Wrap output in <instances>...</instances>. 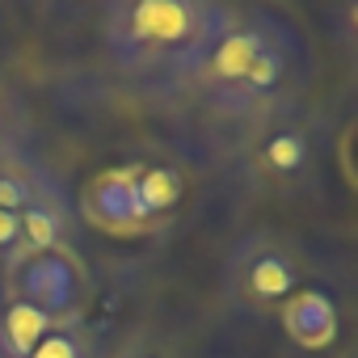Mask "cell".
<instances>
[{
	"instance_id": "obj_1",
	"label": "cell",
	"mask_w": 358,
	"mask_h": 358,
	"mask_svg": "<svg viewBox=\"0 0 358 358\" xmlns=\"http://www.w3.org/2000/svg\"><path fill=\"white\" fill-rule=\"evenodd\" d=\"M312 55L303 38L270 9H228L224 30L190 68L186 85L228 122H253L270 110L303 101Z\"/></svg>"
},
{
	"instance_id": "obj_2",
	"label": "cell",
	"mask_w": 358,
	"mask_h": 358,
	"mask_svg": "<svg viewBox=\"0 0 358 358\" xmlns=\"http://www.w3.org/2000/svg\"><path fill=\"white\" fill-rule=\"evenodd\" d=\"M228 5L215 0H114L101 9V47L131 85H186L199 55L224 30Z\"/></svg>"
},
{
	"instance_id": "obj_3",
	"label": "cell",
	"mask_w": 358,
	"mask_h": 358,
	"mask_svg": "<svg viewBox=\"0 0 358 358\" xmlns=\"http://www.w3.org/2000/svg\"><path fill=\"white\" fill-rule=\"evenodd\" d=\"M329 127L316 110L303 101L270 110L253 122H245L236 143V164L245 182L266 194H303L324 164Z\"/></svg>"
},
{
	"instance_id": "obj_4",
	"label": "cell",
	"mask_w": 358,
	"mask_h": 358,
	"mask_svg": "<svg viewBox=\"0 0 358 358\" xmlns=\"http://www.w3.org/2000/svg\"><path fill=\"white\" fill-rule=\"evenodd\" d=\"M299 287H308L303 253L291 236L274 228L245 232L224 262V299L241 316L270 320Z\"/></svg>"
},
{
	"instance_id": "obj_5",
	"label": "cell",
	"mask_w": 358,
	"mask_h": 358,
	"mask_svg": "<svg viewBox=\"0 0 358 358\" xmlns=\"http://www.w3.org/2000/svg\"><path fill=\"white\" fill-rule=\"evenodd\" d=\"M0 295L30 303L47 316L64 320H89V299H93V274L76 249H47L17 257L0 270Z\"/></svg>"
},
{
	"instance_id": "obj_6",
	"label": "cell",
	"mask_w": 358,
	"mask_h": 358,
	"mask_svg": "<svg viewBox=\"0 0 358 358\" xmlns=\"http://www.w3.org/2000/svg\"><path fill=\"white\" fill-rule=\"evenodd\" d=\"M47 249H76V207L64 190V182H55L17 211V249L9 262L30 257V253H47Z\"/></svg>"
},
{
	"instance_id": "obj_7",
	"label": "cell",
	"mask_w": 358,
	"mask_h": 358,
	"mask_svg": "<svg viewBox=\"0 0 358 358\" xmlns=\"http://www.w3.org/2000/svg\"><path fill=\"white\" fill-rule=\"evenodd\" d=\"M122 173H127V186H131V199H135V215H139L143 236L160 232L177 215L182 199H186V177H182V169L169 164V160H127Z\"/></svg>"
},
{
	"instance_id": "obj_8",
	"label": "cell",
	"mask_w": 358,
	"mask_h": 358,
	"mask_svg": "<svg viewBox=\"0 0 358 358\" xmlns=\"http://www.w3.org/2000/svg\"><path fill=\"white\" fill-rule=\"evenodd\" d=\"M80 220L89 228L106 232V236H143L122 164L101 169L97 177H89V186L80 190Z\"/></svg>"
},
{
	"instance_id": "obj_9",
	"label": "cell",
	"mask_w": 358,
	"mask_h": 358,
	"mask_svg": "<svg viewBox=\"0 0 358 358\" xmlns=\"http://www.w3.org/2000/svg\"><path fill=\"white\" fill-rule=\"evenodd\" d=\"M278 324L291 337V345L299 350H329L341 333V312L337 299L324 287H299L282 308H278Z\"/></svg>"
},
{
	"instance_id": "obj_10",
	"label": "cell",
	"mask_w": 358,
	"mask_h": 358,
	"mask_svg": "<svg viewBox=\"0 0 358 358\" xmlns=\"http://www.w3.org/2000/svg\"><path fill=\"white\" fill-rule=\"evenodd\" d=\"M51 182H55V169L34 148H9V152H0V211L17 215Z\"/></svg>"
},
{
	"instance_id": "obj_11",
	"label": "cell",
	"mask_w": 358,
	"mask_h": 358,
	"mask_svg": "<svg viewBox=\"0 0 358 358\" xmlns=\"http://www.w3.org/2000/svg\"><path fill=\"white\" fill-rule=\"evenodd\" d=\"M68 324H80V320H64V316H47L30 303H17V299H5L0 295V358H26L43 337L68 329Z\"/></svg>"
},
{
	"instance_id": "obj_12",
	"label": "cell",
	"mask_w": 358,
	"mask_h": 358,
	"mask_svg": "<svg viewBox=\"0 0 358 358\" xmlns=\"http://www.w3.org/2000/svg\"><path fill=\"white\" fill-rule=\"evenodd\" d=\"M26 358H106V354H101V341L89 329V320H80V324H68V329L43 337Z\"/></svg>"
},
{
	"instance_id": "obj_13",
	"label": "cell",
	"mask_w": 358,
	"mask_h": 358,
	"mask_svg": "<svg viewBox=\"0 0 358 358\" xmlns=\"http://www.w3.org/2000/svg\"><path fill=\"white\" fill-rule=\"evenodd\" d=\"M9 148H30V110L22 93L0 76V152Z\"/></svg>"
},
{
	"instance_id": "obj_14",
	"label": "cell",
	"mask_w": 358,
	"mask_h": 358,
	"mask_svg": "<svg viewBox=\"0 0 358 358\" xmlns=\"http://www.w3.org/2000/svg\"><path fill=\"white\" fill-rule=\"evenodd\" d=\"M13 249H17V215H9V211H0V270L9 266Z\"/></svg>"
},
{
	"instance_id": "obj_15",
	"label": "cell",
	"mask_w": 358,
	"mask_h": 358,
	"mask_svg": "<svg viewBox=\"0 0 358 358\" xmlns=\"http://www.w3.org/2000/svg\"><path fill=\"white\" fill-rule=\"evenodd\" d=\"M122 358H173L164 345H156V341H143V345H131Z\"/></svg>"
},
{
	"instance_id": "obj_16",
	"label": "cell",
	"mask_w": 358,
	"mask_h": 358,
	"mask_svg": "<svg viewBox=\"0 0 358 358\" xmlns=\"http://www.w3.org/2000/svg\"><path fill=\"white\" fill-rule=\"evenodd\" d=\"M345 358H354V354H345Z\"/></svg>"
}]
</instances>
